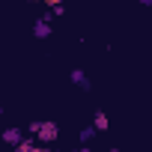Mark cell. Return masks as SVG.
<instances>
[{
	"instance_id": "6da1fadb",
	"label": "cell",
	"mask_w": 152,
	"mask_h": 152,
	"mask_svg": "<svg viewBox=\"0 0 152 152\" xmlns=\"http://www.w3.org/2000/svg\"><path fill=\"white\" fill-rule=\"evenodd\" d=\"M27 131H30L42 146H48V143H54V140L60 137V125H57L54 119H33V122L27 125Z\"/></svg>"
},
{
	"instance_id": "7a4b0ae2",
	"label": "cell",
	"mask_w": 152,
	"mask_h": 152,
	"mask_svg": "<svg viewBox=\"0 0 152 152\" xmlns=\"http://www.w3.org/2000/svg\"><path fill=\"white\" fill-rule=\"evenodd\" d=\"M69 81H72L75 87H81V90H93V84H90V78H87V72H84V69H72Z\"/></svg>"
},
{
	"instance_id": "3957f363",
	"label": "cell",
	"mask_w": 152,
	"mask_h": 152,
	"mask_svg": "<svg viewBox=\"0 0 152 152\" xmlns=\"http://www.w3.org/2000/svg\"><path fill=\"white\" fill-rule=\"evenodd\" d=\"M33 36H36V39H48V36H51V21H48V18H39V21L33 24Z\"/></svg>"
},
{
	"instance_id": "277c9868",
	"label": "cell",
	"mask_w": 152,
	"mask_h": 152,
	"mask_svg": "<svg viewBox=\"0 0 152 152\" xmlns=\"http://www.w3.org/2000/svg\"><path fill=\"white\" fill-rule=\"evenodd\" d=\"M21 140H24V131H21V128H6V131H3V143H9V146H18Z\"/></svg>"
},
{
	"instance_id": "5b68a950",
	"label": "cell",
	"mask_w": 152,
	"mask_h": 152,
	"mask_svg": "<svg viewBox=\"0 0 152 152\" xmlns=\"http://www.w3.org/2000/svg\"><path fill=\"white\" fill-rule=\"evenodd\" d=\"M39 146H42V143H39L36 137H24V140L15 146V152H39Z\"/></svg>"
},
{
	"instance_id": "8992f818",
	"label": "cell",
	"mask_w": 152,
	"mask_h": 152,
	"mask_svg": "<svg viewBox=\"0 0 152 152\" xmlns=\"http://www.w3.org/2000/svg\"><path fill=\"white\" fill-rule=\"evenodd\" d=\"M93 125H96V131H107V125H110L107 113H104V110H96V113H93Z\"/></svg>"
},
{
	"instance_id": "52a82bcc",
	"label": "cell",
	"mask_w": 152,
	"mask_h": 152,
	"mask_svg": "<svg viewBox=\"0 0 152 152\" xmlns=\"http://www.w3.org/2000/svg\"><path fill=\"white\" fill-rule=\"evenodd\" d=\"M96 134H99V131H96V125H84V128H81V134H78V140H81V143H90Z\"/></svg>"
},
{
	"instance_id": "ba28073f",
	"label": "cell",
	"mask_w": 152,
	"mask_h": 152,
	"mask_svg": "<svg viewBox=\"0 0 152 152\" xmlns=\"http://www.w3.org/2000/svg\"><path fill=\"white\" fill-rule=\"evenodd\" d=\"M63 15H66V3H54V6H51V12H48L45 18L51 21V18H63Z\"/></svg>"
},
{
	"instance_id": "9c48e42d",
	"label": "cell",
	"mask_w": 152,
	"mask_h": 152,
	"mask_svg": "<svg viewBox=\"0 0 152 152\" xmlns=\"http://www.w3.org/2000/svg\"><path fill=\"white\" fill-rule=\"evenodd\" d=\"M72 152H93V149H90V146L84 143V146H78V149H72Z\"/></svg>"
},
{
	"instance_id": "30bf717a",
	"label": "cell",
	"mask_w": 152,
	"mask_h": 152,
	"mask_svg": "<svg viewBox=\"0 0 152 152\" xmlns=\"http://www.w3.org/2000/svg\"><path fill=\"white\" fill-rule=\"evenodd\" d=\"M45 3H48V6H54V3H66V0H45Z\"/></svg>"
},
{
	"instance_id": "8fae6325",
	"label": "cell",
	"mask_w": 152,
	"mask_h": 152,
	"mask_svg": "<svg viewBox=\"0 0 152 152\" xmlns=\"http://www.w3.org/2000/svg\"><path fill=\"white\" fill-rule=\"evenodd\" d=\"M137 3H143V6H152V0H137Z\"/></svg>"
},
{
	"instance_id": "7c38bea8",
	"label": "cell",
	"mask_w": 152,
	"mask_h": 152,
	"mask_svg": "<svg viewBox=\"0 0 152 152\" xmlns=\"http://www.w3.org/2000/svg\"><path fill=\"white\" fill-rule=\"evenodd\" d=\"M39 152H51V149H48V146H39Z\"/></svg>"
},
{
	"instance_id": "4fadbf2b",
	"label": "cell",
	"mask_w": 152,
	"mask_h": 152,
	"mask_svg": "<svg viewBox=\"0 0 152 152\" xmlns=\"http://www.w3.org/2000/svg\"><path fill=\"white\" fill-rule=\"evenodd\" d=\"M107 152H119V149H116V146H110V149H107Z\"/></svg>"
},
{
	"instance_id": "5bb4252c",
	"label": "cell",
	"mask_w": 152,
	"mask_h": 152,
	"mask_svg": "<svg viewBox=\"0 0 152 152\" xmlns=\"http://www.w3.org/2000/svg\"><path fill=\"white\" fill-rule=\"evenodd\" d=\"M0 116H3V104H0Z\"/></svg>"
},
{
	"instance_id": "9a60e30c",
	"label": "cell",
	"mask_w": 152,
	"mask_h": 152,
	"mask_svg": "<svg viewBox=\"0 0 152 152\" xmlns=\"http://www.w3.org/2000/svg\"><path fill=\"white\" fill-rule=\"evenodd\" d=\"M30 3H36V0H30Z\"/></svg>"
}]
</instances>
